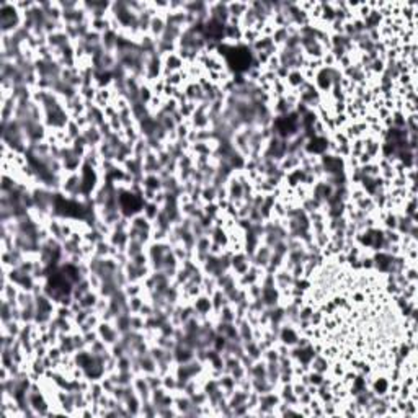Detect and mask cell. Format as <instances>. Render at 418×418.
Listing matches in <instances>:
<instances>
[{
	"instance_id": "obj_1",
	"label": "cell",
	"mask_w": 418,
	"mask_h": 418,
	"mask_svg": "<svg viewBox=\"0 0 418 418\" xmlns=\"http://www.w3.org/2000/svg\"><path fill=\"white\" fill-rule=\"evenodd\" d=\"M230 62H232V66L235 69H240V71H242V69L249 66L250 56L245 49H237V51H234L232 56H230Z\"/></svg>"
}]
</instances>
